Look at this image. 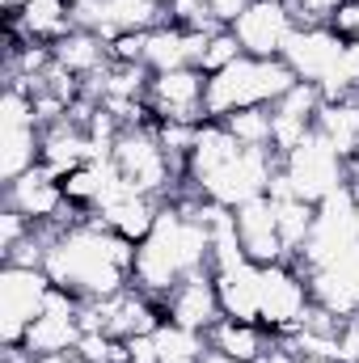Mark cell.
<instances>
[{"mask_svg": "<svg viewBox=\"0 0 359 363\" xmlns=\"http://www.w3.org/2000/svg\"><path fill=\"white\" fill-rule=\"evenodd\" d=\"M43 271L51 274L55 287H68L81 300H101V296H114V291L131 287L136 245L127 237L110 233L89 211V220H77L68 228H47Z\"/></svg>", "mask_w": 359, "mask_h": 363, "instance_id": "6da1fadb", "label": "cell"}, {"mask_svg": "<svg viewBox=\"0 0 359 363\" xmlns=\"http://www.w3.org/2000/svg\"><path fill=\"white\" fill-rule=\"evenodd\" d=\"M211 267V233L190 211V203H165L157 228L136 245L131 283L157 300H165L186 274Z\"/></svg>", "mask_w": 359, "mask_h": 363, "instance_id": "7a4b0ae2", "label": "cell"}, {"mask_svg": "<svg viewBox=\"0 0 359 363\" xmlns=\"http://www.w3.org/2000/svg\"><path fill=\"white\" fill-rule=\"evenodd\" d=\"M300 77L287 68V60H254V55H241L237 64H228L224 72H211L207 77V118H228L245 106H275L283 93H292Z\"/></svg>", "mask_w": 359, "mask_h": 363, "instance_id": "3957f363", "label": "cell"}, {"mask_svg": "<svg viewBox=\"0 0 359 363\" xmlns=\"http://www.w3.org/2000/svg\"><path fill=\"white\" fill-rule=\"evenodd\" d=\"M355 245H359V190L347 182L330 199L317 203V220H313L309 245L300 250L296 267L309 274L317 267H326V262H334V258H343Z\"/></svg>", "mask_w": 359, "mask_h": 363, "instance_id": "277c9868", "label": "cell"}, {"mask_svg": "<svg viewBox=\"0 0 359 363\" xmlns=\"http://www.w3.org/2000/svg\"><path fill=\"white\" fill-rule=\"evenodd\" d=\"M110 161L118 165V174L131 182L136 190L157 194V199L170 194V186L178 178H186L178 169V161L161 148L157 123H148V127H123L118 140H114V148H110Z\"/></svg>", "mask_w": 359, "mask_h": 363, "instance_id": "5b68a950", "label": "cell"}, {"mask_svg": "<svg viewBox=\"0 0 359 363\" xmlns=\"http://www.w3.org/2000/svg\"><path fill=\"white\" fill-rule=\"evenodd\" d=\"M275 174H279V157L270 148H237L220 169H211L203 182H194V190L207 203H220V207L237 211L241 203L263 199Z\"/></svg>", "mask_w": 359, "mask_h": 363, "instance_id": "8992f818", "label": "cell"}, {"mask_svg": "<svg viewBox=\"0 0 359 363\" xmlns=\"http://www.w3.org/2000/svg\"><path fill=\"white\" fill-rule=\"evenodd\" d=\"M279 165H283V174L292 182L296 199H304V203H321L338 186H347V157L317 127H313V135L300 148H292L287 157H279Z\"/></svg>", "mask_w": 359, "mask_h": 363, "instance_id": "52a82bcc", "label": "cell"}, {"mask_svg": "<svg viewBox=\"0 0 359 363\" xmlns=\"http://www.w3.org/2000/svg\"><path fill=\"white\" fill-rule=\"evenodd\" d=\"M51 274L43 267H13L4 262L0 271V347H21L30 321L43 313L51 296Z\"/></svg>", "mask_w": 359, "mask_h": 363, "instance_id": "ba28073f", "label": "cell"}, {"mask_svg": "<svg viewBox=\"0 0 359 363\" xmlns=\"http://www.w3.org/2000/svg\"><path fill=\"white\" fill-rule=\"evenodd\" d=\"M313 308L309 274L296 262H270L263 267V287H258V325H267L275 338L292 334L304 313Z\"/></svg>", "mask_w": 359, "mask_h": 363, "instance_id": "9c48e42d", "label": "cell"}, {"mask_svg": "<svg viewBox=\"0 0 359 363\" xmlns=\"http://www.w3.org/2000/svg\"><path fill=\"white\" fill-rule=\"evenodd\" d=\"M241 43L245 55L254 60H279L292 43V34L300 30V17L287 0H250L245 13L228 26Z\"/></svg>", "mask_w": 359, "mask_h": 363, "instance_id": "30bf717a", "label": "cell"}, {"mask_svg": "<svg viewBox=\"0 0 359 363\" xmlns=\"http://www.w3.org/2000/svg\"><path fill=\"white\" fill-rule=\"evenodd\" d=\"M4 207L21 211L30 224H47V228H68V224H77L72 216H81V207L68 203L64 182L51 178L43 165L4 186Z\"/></svg>", "mask_w": 359, "mask_h": 363, "instance_id": "8fae6325", "label": "cell"}, {"mask_svg": "<svg viewBox=\"0 0 359 363\" xmlns=\"http://www.w3.org/2000/svg\"><path fill=\"white\" fill-rule=\"evenodd\" d=\"M207 72L174 68L148 81V110L157 123H207Z\"/></svg>", "mask_w": 359, "mask_h": 363, "instance_id": "7c38bea8", "label": "cell"}, {"mask_svg": "<svg viewBox=\"0 0 359 363\" xmlns=\"http://www.w3.org/2000/svg\"><path fill=\"white\" fill-rule=\"evenodd\" d=\"M343 51H347V38H343V34H334L330 26H304V21H300V30L292 34L283 60H287V68H292L300 81L321 85V81L338 68Z\"/></svg>", "mask_w": 359, "mask_h": 363, "instance_id": "4fadbf2b", "label": "cell"}, {"mask_svg": "<svg viewBox=\"0 0 359 363\" xmlns=\"http://www.w3.org/2000/svg\"><path fill=\"white\" fill-rule=\"evenodd\" d=\"M161 304H165V317H170V321H178L186 330H199V334H207V330L224 317L220 296H216V274H211V267L186 274Z\"/></svg>", "mask_w": 359, "mask_h": 363, "instance_id": "5bb4252c", "label": "cell"}, {"mask_svg": "<svg viewBox=\"0 0 359 363\" xmlns=\"http://www.w3.org/2000/svg\"><path fill=\"white\" fill-rule=\"evenodd\" d=\"M309 291H313V304L330 308L334 317L343 321L359 317V245L347 250L343 258L309 271Z\"/></svg>", "mask_w": 359, "mask_h": 363, "instance_id": "9a60e30c", "label": "cell"}, {"mask_svg": "<svg viewBox=\"0 0 359 363\" xmlns=\"http://www.w3.org/2000/svg\"><path fill=\"white\" fill-rule=\"evenodd\" d=\"M233 220H237V237H241V250H245L250 262H258V267L287 262L283 241H279V224H275V203H270L267 194L241 203L233 211Z\"/></svg>", "mask_w": 359, "mask_h": 363, "instance_id": "2e32d148", "label": "cell"}, {"mask_svg": "<svg viewBox=\"0 0 359 363\" xmlns=\"http://www.w3.org/2000/svg\"><path fill=\"white\" fill-rule=\"evenodd\" d=\"M85 161H93V144H89V131L77 118H60V123L43 127V157H38V165L51 178L64 182L72 169H81Z\"/></svg>", "mask_w": 359, "mask_h": 363, "instance_id": "e0dca14e", "label": "cell"}, {"mask_svg": "<svg viewBox=\"0 0 359 363\" xmlns=\"http://www.w3.org/2000/svg\"><path fill=\"white\" fill-rule=\"evenodd\" d=\"M161 199L157 194H144V190H136V186H127L114 203H106L101 211H93L110 233H118V237H127L131 245H140L153 228H157V216H161Z\"/></svg>", "mask_w": 359, "mask_h": 363, "instance_id": "ac0fdd59", "label": "cell"}, {"mask_svg": "<svg viewBox=\"0 0 359 363\" xmlns=\"http://www.w3.org/2000/svg\"><path fill=\"white\" fill-rule=\"evenodd\" d=\"M216 274V296H220V308L224 317H237V321H258V287H263V267L241 258L233 267H220Z\"/></svg>", "mask_w": 359, "mask_h": 363, "instance_id": "d6986e66", "label": "cell"}, {"mask_svg": "<svg viewBox=\"0 0 359 363\" xmlns=\"http://www.w3.org/2000/svg\"><path fill=\"white\" fill-rule=\"evenodd\" d=\"M51 51H55V64L60 68H68L72 77H81V81H89L97 72H106L114 60H110V43L101 38V34H93V30H68L60 43H51Z\"/></svg>", "mask_w": 359, "mask_h": 363, "instance_id": "ffe728a7", "label": "cell"}, {"mask_svg": "<svg viewBox=\"0 0 359 363\" xmlns=\"http://www.w3.org/2000/svg\"><path fill=\"white\" fill-rule=\"evenodd\" d=\"M270 338H275V334H270L267 325H258V321H237V317H220V321L207 330V347L220 351V355H228V359H237V363H254L270 347Z\"/></svg>", "mask_w": 359, "mask_h": 363, "instance_id": "44dd1931", "label": "cell"}, {"mask_svg": "<svg viewBox=\"0 0 359 363\" xmlns=\"http://www.w3.org/2000/svg\"><path fill=\"white\" fill-rule=\"evenodd\" d=\"M237 148H241V144L233 140V131H228L220 118L199 123V131H194V148H190V157H186V182H190V186L203 182L211 169H220Z\"/></svg>", "mask_w": 359, "mask_h": 363, "instance_id": "7402d4cb", "label": "cell"}, {"mask_svg": "<svg viewBox=\"0 0 359 363\" xmlns=\"http://www.w3.org/2000/svg\"><path fill=\"white\" fill-rule=\"evenodd\" d=\"M81 334H85V330H81V317L38 313V317L30 321V330H26L21 347H26L30 355H38V359H47V355H68V351H77Z\"/></svg>", "mask_w": 359, "mask_h": 363, "instance_id": "603a6c76", "label": "cell"}, {"mask_svg": "<svg viewBox=\"0 0 359 363\" xmlns=\"http://www.w3.org/2000/svg\"><path fill=\"white\" fill-rule=\"evenodd\" d=\"M43 157V127L21 123V127H0V182H17L21 174L38 169Z\"/></svg>", "mask_w": 359, "mask_h": 363, "instance_id": "cb8c5ba5", "label": "cell"}, {"mask_svg": "<svg viewBox=\"0 0 359 363\" xmlns=\"http://www.w3.org/2000/svg\"><path fill=\"white\" fill-rule=\"evenodd\" d=\"M144 68L153 77L174 72V68H190V30H182L174 21L148 30L144 34Z\"/></svg>", "mask_w": 359, "mask_h": 363, "instance_id": "d4e9b609", "label": "cell"}, {"mask_svg": "<svg viewBox=\"0 0 359 363\" xmlns=\"http://www.w3.org/2000/svg\"><path fill=\"white\" fill-rule=\"evenodd\" d=\"M317 131L351 161L359 152V97H347V101H321L317 110Z\"/></svg>", "mask_w": 359, "mask_h": 363, "instance_id": "484cf974", "label": "cell"}, {"mask_svg": "<svg viewBox=\"0 0 359 363\" xmlns=\"http://www.w3.org/2000/svg\"><path fill=\"white\" fill-rule=\"evenodd\" d=\"M270 203H275V199H270ZM313 220H317V203H304V199H279V203H275V224H279V241H283L287 262H296L300 250L309 245Z\"/></svg>", "mask_w": 359, "mask_h": 363, "instance_id": "4316f807", "label": "cell"}, {"mask_svg": "<svg viewBox=\"0 0 359 363\" xmlns=\"http://www.w3.org/2000/svg\"><path fill=\"white\" fill-rule=\"evenodd\" d=\"M157 338V351H161V363H203L207 359V334H199V330H186L178 321H161V330L153 334Z\"/></svg>", "mask_w": 359, "mask_h": 363, "instance_id": "83f0119b", "label": "cell"}, {"mask_svg": "<svg viewBox=\"0 0 359 363\" xmlns=\"http://www.w3.org/2000/svg\"><path fill=\"white\" fill-rule=\"evenodd\" d=\"M241 148H270V127H275V106H245L228 118H220Z\"/></svg>", "mask_w": 359, "mask_h": 363, "instance_id": "f1b7e54d", "label": "cell"}, {"mask_svg": "<svg viewBox=\"0 0 359 363\" xmlns=\"http://www.w3.org/2000/svg\"><path fill=\"white\" fill-rule=\"evenodd\" d=\"M241 55H245V51H241L237 34H233V30L224 26V30H216V34L207 38V51H203V64H199V68H203V72L211 77V72H224L228 64H237Z\"/></svg>", "mask_w": 359, "mask_h": 363, "instance_id": "f546056e", "label": "cell"}, {"mask_svg": "<svg viewBox=\"0 0 359 363\" xmlns=\"http://www.w3.org/2000/svg\"><path fill=\"white\" fill-rule=\"evenodd\" d=\"M30 233H34V224H30L21 211H13V207H4V211H0V254L17 250Z\"/></svg>", "mask_w": 359, "mask_h": 363, "instance_id": "4dcf8cb0", "label": "cell"}, {"mask_svg": "<svg viewBox=\"0 0 359 363\" xmlns=\"http://www.w3.org/2000/svg\"><path fill=\"white\" fill-rule=\"evenodd\" d=\"M292 9H296V17L304 21V26H330V17L347 4V0H287Z\"/></svg>", "mask_w": 359, "mask_h": 363, "instance_id": "1f68e13d", "label": "cell"}, {"mask_svg": "<svg viewBox=\"0 0 359 363\" xmlns=\"http://www.w3.org/2000/svg\"><path fill=\"white\" fill-rule=\"evenodd\" d=\"M110 60L114 64H144V34L127 30V34L110 38Z\"/></svg>", "mask_w": 359, "mask_h": 363, "instance_id": "d6a6232c", "label": "cell"}, {"mask_svg": "<svg viewBox=\"0 0 359 363\" xmlns=\"http://www.w3.org/2000/svg\"><path fill=\"white\" fill-rule=\"evenodd\" d=\"M330 30H334V34H343L347 43L359 38V0H347V4L330 17Z\"/></svg>", "mask_w": 359, "mask_h": 363, "instance_id": "836d02e7", "label": "cell"}, {"mask_svg": "<svg viewBox=\"0 0 359 363\" xmlns=\"http://www.w3.org/2000/svg\"><path fill=\"white\" fill-rule=\"evenodd\" d=\"M127 363H161L157 338H153V334H136V338H127Z\"/></svg>", "mask_w": 359, "mask_h": 363, "instance_id": "e575fe53", "label": "cell"}, {"mask_svg": "<svg viewBox=\"0 0 359 363\" xmlns=\"http://www.w3.org/2000/svg\"><path fill=\"white\" fill-rule=\"evenodd\" d=\"M338 363H359V317L343 321L338 330Z\"/></svg>", "mask_w": 359, "mask_h": 363, "instance_id": "d590c367", "label": "cell"}, {"mask_svg": "<svg viewBox=\"0 0 359 363\" xmlns=\"http://www.w3.org/2000/svg\"><path fill=\"white\" fill-rule=\"evenodd\" d=\"M245 4H250V0H207V9H211V17H216L220 26H233V21L245 13Z\"/></svg>", "mask_w": 359, "mask_h": 363, "instance_id": "8d00e7d4", "label": "cell"}, {"mask_svg": "<svg viewBox=\"0 0 359 363\" xmlns=\"http://www.w3.org/2000/svg\"><path fill=\"white\" fill-rule=\"evenodd\" d=\"M254 363H300V355L292 351V342H287V338H270V347Z\"/></svg>", "mask_w": 359, "mask_h": 363, "instance_id": "74e56055", "label": "cell"}, {"mask_svg": "<svg viewBox=\"0 0 359 363\" xmlns=\"http://www.w3.org/2000/svg\"><path fill=\"white\" fill-rule=\"evenodd\" d=\"M0 363H38V355H30L26 347H4V355H0Z\"/></svg>", "mask_w": 359, "mask_h": 363, "instance_id": "f35d334b", "label": "cell"}, {"mask_svg": "<svg viewBox=\"0 0 359 363\" xmlns=\"http://www.w3.org/2000/svg\"><path fill=\"white\" fill-rule=\"evenodd\" d=\"M38 363H85L77 351H68V355H47V359H38Z\"/></svg>", "mask_w": 359, "mask_h": 363, "instance_id": "ab89813d", "label": "cell"}, {"mask_svg": "<svg viewBox=\"0 0 359 363\" xmlns=\"http://www.w3.org/2000/svg\"><path fill=\"white\" fill-rule=\"evenodd\" d=\"M300 363H313V359H300Z\"/></svg>", "mask_w": 359, "mask_h": 363, "instance_id": "60d3db41", "label": "cell"}]
</instances>
